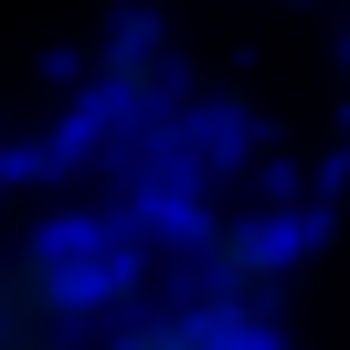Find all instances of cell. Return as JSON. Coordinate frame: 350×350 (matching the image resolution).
I'll return each mask as SVG.
<instances>
[{
	"label": "cell",
	"mask_w": 350,
	"mask_h": 350,
	"mask_svg": "<svg viewBox=\"0 0 350 350\" xmlns=\"http://www.w3.org/2000/svg\"><path fill=\"white\" fill-rule=\"evenodd\" d=\"M276 286H286V223L234 213V223H213V234H202V297L265 319V297H276Z\"/></svg>",
	"instance_id": "6da1fadb"
},
{
	"label": "cell",
	"mask_w": 350,
	"mask_h": 350,
	"mask_svg": "<svg viewBox=\"0 0 350 350\" xmlns=\"http://www.w3.org/2000/svg\"><path fill=\"white\" fill-rule=\"evenodd\" d=\"M85 350H276V340H265V319H244L223 297H180V308H149V319H117Z\"/></svg>",
	"instance_id": "7a4b0ae2"
},
{
	"label": "cell",
	"mask_w": 350,
	"mask_h": 350,
	"mask_svg": "<svg viewBox=\"0 0 350 350\" xmlns=\"http://www.w3.org/2000/svg\"><path fill=\"white\" fill-rule=\"evenodd\" d=\"M107 85H128V96H149V85H159V43H149V32H128V43L107 53Z\"/></svg>",
	"instance_id": "3957f363"
}]
</instances>
